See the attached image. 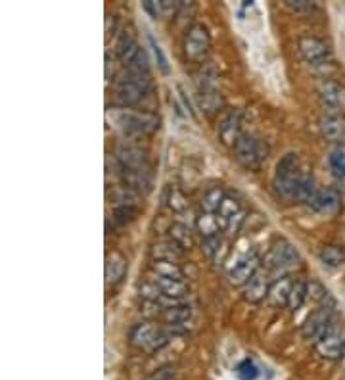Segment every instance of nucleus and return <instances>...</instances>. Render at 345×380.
I'll return each mask as SVG.
<instances>
[{
  "label": "nucleus",
  "instance_id": "nucleus-1",
  "mask_svg": "<svg viewBox=\"0 0 345 380\" xmlns=\"http://www.w3.org/2000/svg\"><path fill=\"white\" fill-rule=\"evenodd\" d=\"M148 88H150V77H140V75H134L131 71H127L125 75L115 81V100L119 106L123 107L136 106L146 97Z\"/></svg>",
  "mask_w": 345,
  "mask_h": 380
},
{
  "label": "nucleus",
  "instance_id": "nucleus-2",
  "mask_svg": "<svg viewBox=\"0 0 345 380\" xmlns=\"http://www.w3.org/2000/svg\"><path fill=\"white\" fill-rule=\"evenodd\" d=\"M115 119L125 133L131 135H152L159 129V117L152 112H133V110H119Z\"/></svg>",
  "mask_w": 345,
  "mask_h": 380
},
{
  "label": "nucleus",
  "instance_id": "nucleus-3",
  "mask_svg": "<svg viewBox=\"0 0 345 380\" xmlns=\"http://www.w3.org/2000/svg\"><path fill=\"white\" fill-rule=\"evenodd\" d=\"M182 49L186 60H190L194 64H203L211 50V35L207 27L201 23H194L184 35Z\"/></svg>",
  "mask_w": 345,
  "mask_h": 380
},
{
  "label": "nucleus",
  "instance_id": "nucleus-4",
  "mask_svg": "<svg viewBox=\"0 0 345 380\" xmlns=\"http://www.w3.org/2000/svg\"><path fill=\"white\" fill-rule=\"evenodd\" d=\"M167 342H169V336L153 322H140L131 331V344L136 350L146 351V353L162 350L163 346H167Z\"/></svg>",
  "mask_w": 345,
  "mask_h": 380
},
{
  "label": "nucleus",
  "instance_id": "nucleus-5",
  "mask_svg": "<svg viewBox=\"0 0 345 380\" xmlns=\"http://www.w3.org/2000/svg\"><path fill=\"white\" fill-rule=\"evenodd\" d=\"M234 156L244 167L257 169L267 160L268 147L263 140L251 137V135H242L236 142V147H234Z\"/></svg>",
  "mask_w": 345,
  "mask_h": 380
},
{
  "label": "nucleus",
  "instance_id": "nucleus-6",
  "mask_svg": "<svg viewBox=\"0 0 345 380\" xmlns=\"http://www.w3.org/2000/svg\"><path fill=\"white\" fill-rule=\"evenodd\" d=\"M265 262L274 271H290V269H294V267L299 265L301 257H299V252L292 244L284 240V238H280V240H277L270 246Z\"/></svg>",
  "mask_w": 345,
  "mask_h": 380
},
{
  "label": "nucleus",
  "instance_id": "nucleus-7",
  "mask_svg": "<svg viewBox=\"0 0 345 380\" xmlns=\"http://www.w3.org/2000/svg\"><path fill=\"white\" fill-rule=\"evenodd\" d=\"M316 94L322 107H326L332 116H342L345 114V85L337 81H322Z\"/></svg>",
  "mask_w": 345,
  "mask_h": 380
},
{
  "label": "nucleus",
  "instance_id": "nucleus-8",
  "mask_svg": "<svg viewBox=\"0 0 345 380\" xmlns=\"http://www.w3.org/2000/svg\"><path fill=\"white\" fill-rule=\"evenodd\" d=\"M316 353L320 357L330 361H337L344 357L345 353V332L335 329L334 325L322 334V338L315 344Z\"/></svg>",
  "mask_w": 345,
  "mask_h": 380
},
{
  "label": "nucleus",
  "instance_id": "nucleus-9",
  "mask_svg": "<svg viewBox=\"0 0 345 380\" xmlns=\"http://www.w3.org/2000/svg\"><path fill=\"white\" fill-rule=\"evenodd\" d=\"M242 112L240 110H229L220 116L217 123V137L225 147L234 148L242 137Z\"/></svg>",
  "mask_w": 345,
  "mask_h": 380
},
{
  "label": "nucleus",
  "instance_id": "nucleus-10",
  "mask_svg": "<svg viewBox=\"0 0 345 380\" xmlns=\"http://www.w3.org/2000/svg\"><path fill=\"white\" fill-rule=\"evenodd\" d=\"M332 327V312L328 307H320L313 312L301 325V336L309 342H318L328 329Z\"/></svg>",
  "mask_w": 345,
  "mask_h": 380
},
{
  "label": "nucleus",
  "instance_id": "nucleus-11",
  "mask_svg": "<svg viewBox=\"0 0 345 380\" xmlns=\"http://www.w3.org/2000/svg\"><path fill=\"white\" fill-rule=\"evenodd\" d=\"M259 265H261V259H259V255L255 252H249L246 255H242L229 271L230 284H234V286H246L259 273Z\"/></svg>",
  "mask_w": 345,
  "mask_h": 380
},
{
  "label": "nucleus",
  "instance_id": "nucleus-12",
  "mask_svg": "<svg viewBox=\"0 0 345 380\" xmlns=\"http://www.w3.org/2000/svg\"><path fill=\"white\" fill-rule=\"evenodd\" d=\"M297 49H299V54L301 58L305 60L307 64L311 66H322L330 60V49L326 45L324 40L318 39V37H301L297 40Z\"/></svg>",
  "mask_w": 345,
  "mask_h": 380
},
{
  "label": "nucleus",
  "instance_id": "nucleus-13",
  "mask_svg": "<svg viewBox=\"0 0 345 380\" xmlns=\"http://www.w3.org/2000/svg\"><path fill=\"white\" fill-rule=\"evenodd\" d=\"M117 160L121 162V169L125 171H148L146 154L134 144H121L117 152Z\"/></svg>",
  "mask_w": 345,
  "mask_h": 380
},
{
  "label": "nucleus",
  "instance_id": "nucleus-14",
  "mask_svg": "<svg viewBox=\"0 0 345 380\" xmlns=\"http://www.w3.org/2000/svg\"><path fill=\"white\" fill-rule=\"evenodd\" d=\"M270 288H272V284H270L268 275L259 271V273L255 275V277H253L246 286H244L242 298L249 303H261L265 298H267L268 294H270Z\"/></svg>",
  "mask_w": 345,
  "mask_h": 380
},
{
  "label": "nucleus",
  "instance_id": "nucleus-15",
  "mask_svg": "<svg viewBox=\"0 0 345 380\" xmlns=\"http://www.w3.org/2000/svg\"><path fill=\"white\" fill-rule=\"evenodd\" d=\"M309 207L320 215H332L340 207V194L334 188H324V190H316V194L311 198Z\"/></svg>",
  "mask_w": 345,
  "mask_h": 380
},
{
  "label": "nucleus",
  "instance_id": "nucleus-16",
  "mask_svg": "<svg viewBox=\"0 0 345 380\" xmlns=\"http://www.w3.org/2000/svg\"><path fill=\"white\" fill-rule=\"evenodd\" d=\"M318 131L328 142H342L345 138V119L342 116H332V114L322 116L318 121Z\"/></svg>",
  "mask_w": 345,
  "mask_h": 380
},
{
  "label": "nucleus",
  "instance_id": "nucleus-17",
  "mask_svg": "<svg viewBox=\"0 0 345 380\" xmlns=\"http://www.w3.org/2000/svg\"><path fill=\"white\" fill-rule=\"evenodd\" d=\"M152 283L159 290L162 298H167V300H172V302H179L188 292V286L184 284L182 279H165V277H157L155 275Z\"/></svg>",
  "mask_w": 345,
  "mask_h": 380
},
{
  "label": "nucleus",
  "instance_id": "nucleus-18",
  "mask_svg": "<svg viewBox=\"0 0 345 380\" xmlns=\"http://www.w3.org/2000/svg\"><path fill=\"white\" fill-rule=\"evenodd\" d=\"M140 45L138 40L134 39L133 33H127L125 31L123 35L117 40V47H115V52H117V58L121 60V64H125V68H129L133 64L136 56L140 54Z\"/></svg>",
  "mask_w": 345,
  "mask_h": 380
},
{
  "label": "nucleus",
  "instance_id": "nucleus-19",
  "mask_svg": "<svg viewBox=\"0 0 345 380\" xmlns=\"http://www.w3.org/2000/svg\"><path fill=\"white\" fill-rule=\"evenodd\" d=\"M125 271H127V259L119 252H112L105 255V267H104V277L105 284L114 286L121 279H123Z\"/></svg>",
  "mask_w": 345,
  "mask_h": 380
},
{
  "label": "nucleus",
  "instance_id": "nucleus-20",
  "mask_svg": "<svg viewBox=\"0 0 345 380\" xmlns=\"http://www.w3.org/2000/svg\"><path fill=\"white\" fill-rule=\"evenodd\" d=\"M198 102H200V107L207 116L219 114L222 106H225V98H222V94H220L217 88H213V90H200L198 92Z\"/></svg>",
  "mask_w": 345,
  "mask_h": 380
},
{
  "label": "nucleus",
  "instance_id": "nucleus-21",
  "mask_svg": "<svg viewBox=\"0 0 345 380\" xmlns=\"http://www.w3.org/2000/svg\"><path fill=\"white\" fill-rule=\"evenodd\" d=\"M192 317V309L190 305H182V303H175L171 307H167L163 312V321L171 327H182L186 322L190 321Z\"/></svg>",
  "mask_w": 345,
  "mask_h": 380
},
{
  "label": "nucleus",
  "instance_id": "nucleus-22",
  "mask_svg": "<svg viewBox=\"0 0 345 380\" xmlns=\"http://www.w3.org/2000/svg\"><path fill=\"white\" fill-rule=\"evenodd\" d=\"M182 252L184 250L177 242H172V240L171 242L155 244L152 248L153 262H177L182 255Z\"/></svg>",
  "mask_w": 345,
  "mask_h": 380
},
{
  "label": "nucleus",
  "instance_id": "nucleus-23",
  "mask_svg": "<svg viewBox=\"0 0 345 380\" xmlns=\"http://www.w3.org/2000/svg\"><path fill=\"white\" fill-rule=\"evenodd\" d=\"M301 175L299 171V157L294 152H290L286 156L282 157L277 164V173H274V179L280 181V179H292V177Z\"/></svg>",
  "mask_w": 345,
  "mask_h": 380
},
{
  "label": "nucleus",
  "instance_id": "nucleus-24",
  "mask_svg": "<svg viewBox=\"0 0 345 380\" xmlns=\"http://www.w3.org/2000/svg\"><path fill=\"white\" fill-rule=\"evenodd\" d=\"M225 198H227V194H225V190H222L220 186L209 188V190L203 194V198H201V210H203V214H219L220 205L225 202Z\"/></svg>",
  "mask_w": 345,
  "mask_h": 380
},
{
  "label": "nucleus",
  "instance_id": "nucleus-25",
  "mask_svg": "<svg viewBox=\"0 0 345 380\" xmlns=\"http://www.w3.org/2000/svg\"><path fill=\"white\" fill-rule=\"evenodd\" d=\"M220 219L215 214H201L198 217V233L201 238H211V236H219L220 234Z\"/></svg>",
  "mask_w": 345,
  "mask_h": 380
},
{
  "label": "nucleus",
  "instance_id": "nucleus-26",
  "mask_svg": "<svg viewBox=\"0 0 345 380\" xmlns=\"http://www.w3.org/2000/svg\"><path fill=\"white\" fill-rule=\"evenodd\" d=\"M318 259H320V264L324 265V267H330V269H335V267H340V265L345 262V252L340 248V246H324L320 253H318Z\"/></svg>",
  "mask_w": 345,
  "mask_h": 380
},
{
  "label": "nucleus",
  "instance_id": "nucleus-27",
  "mask_svg": "<svg viewBox=\"0 0 345 380\" xmlns=\"http://www.w3.org/2000/svg\"><path fill=\"white\" fill-rule=\"evenodd\" d=\"M328 167L330 173L337 179V181H345V150L342 147H335L330 150L328 154Z\"/></svg>",
  "mask_w": 345,
  "mask_h": 380
},
{
  "label": "nucleus",
  "instance_id": "nucleus-28",
  "mask_svg": "<svg viewBox=\"0 0 345 380\" xmlns=\"http://www.w3.org/2000/svg\"><path fill=\"white\" fill-rule=\"evenodd\" d=\"M307 296H309V286H307L303 281H296V283L292 284V290H290V296H288L286 307L290 312H297V309L305 303Z\"/></svg>",
  "mask_w": 345,
  "mask_h": 380
},
{
  "label": "nucleus",
  "instance_id": "nucleus-29",
  "mask_svg": "<svg viewBox=\"0 0 345 380\" xmlns=\"http://www.w3.org/2000/svg\"><path fill=\"white\" fill-rule=\"evenodd\" d=\"M152 271L165 279H182V271L177 262H153Z\"/></svg>",
  "mask_w": 345,
  "mask_h": 380
},
{
  "label": "nucleus",
  "instance_id": "nucleus-30",
  "mask_svg": "<svg viewBox=\"0 0 345 380\" xmlns=\"http://www.w3.org/2000/svg\"><path fill=\"white\" fill-rule=\"evenodd\" d=\"M165 202H167V205L171 207L172 212H177V214L184 212V210H186V205H188V202H186L184 194H182V192L179 190V188H177V186H169V188H167V194H165Z\"/></svg>",
  "mask_w": 345,
  "mask_h": 380
},
{
  "label": "nucleus",
  "instance_id": "nucleus-31",
  "mask_svg": "<svg viewBox=\"0 0 345 380\" xmlns=\"http://www.w3.org/2000/svg\"><path fill=\"white\" fill-rule=\"evenodd\" d=\"M292 284L288 279H280L278 283L272 284L270 288V296H272V302L274 303H288V296H290V290H292Z\"/></svg>",
  "mask_w": 345,
  "mask_h": 380
},
{
  "label": "nucleus",
  "instance_id": "nucleus-32",
  "mask_svg": "<svg viewBox=\"0 0 345 380\" xmlns=\"http://www.w3.org/2000/svg\"><path fill=\"white\" fill-rule=\"evenodd\" d=\"M171 240L172 242H177L179 246H181L182 250L184 248H190L192 246V236H190V231L184 227V225H181V223H175L171 227Z\"/></svg>",
  "mask_w": 345,
  "mask_h": 380
},
{
  "label": "nucleus",
  "instance_id": "nucleus-33",
  "mask_svg": "<svg viewBox=\"0 0 345 380\" xmlns=\"http://www.w3.org/2000/svg\"><path fill=\"white\" fill-rule=\"evenodd\" d=\"M236 375H238L240 380H255L259 377L257 365H255V363H253L251 359H244L238 365Z\"/></svg>",
  "mask_w": 345,
  "mask_h": 380
},
{
  "label": "nucleus",
  "instance_id": "nucleus-34",
  "mask_svg": "<svg viewBox=\"0 0 345 380\" xmlns=\"http://www.w3.org/2000/svg\"><path fill=\"white\" fill-rule=\"evenodd\" d=\"M134 215H136V205H115L114 217L117 223H129V221H133Z\"/></svg>",
  "mask_w": 345,
  "mask_h": 380
},
{
  "label": "nucleus",
  "instance_id": "nucleus-35",
  "mask_svg": "<svg viewBox=\"0 0 345 380\" xmlns=\"http://www.w3.org/2000/svg\"><path fill=\"white\" fill-rule=\"evenodd\" d=\"M148 40H150V47H152V52L153 56H155V62H157V68L162 69V73H169V62H167V56H165V52H163V49L155 42V40L152 39V37H148Z\"/></svg>",
  "mask_w": 345,
  "mask_h": 380
},
{
  "label": "nucleus",
  "instance_id": "nucleus-36",
  "mask_svg": "<svg viewBox=\"0 0 345 380\" xmlns=\"http://www.w3.org/2000/svg\"><path fill=\"white\" fill-rule=\"evenodd\" d=\"M220 244H222V238L219 236H211V238H203V242H201V252L205 253L207 257H213L215 253L219 252Z\"/></svg>",
  "mask_w": 345,
  "mask_h": 380
},
{
  "label": "nucleus",
  "instance_id": "nucleus-37",
  "mask_svg": "<svg viewBox=\"0 0 345 380\" xmlns=\"http://www.w3.org/2000/svg\"><path fill=\"white\" fill-rule=\"evenodd\" d=\"M286 8L296 12V14H311L316 6L313 2H307V0H286Z\"/></svg>",
  "mask_w": 345,
  "mask_h": 380
},
{
  "label": "nucleus",
  "instance_id": "nucleus-38",
  "mask_svg": "<svg viewBox=\"0 0 345 380\" xmlns=\"http://www.w3.org/2000/svg\"><path fill=\"white\" fill-rule=\"evenodd\" d=\"M177 379V369L175 367H162V369H157L155 372H152L150 377L146 380H175Z\"/></svg>",
  "mask_w": 345,
  "mask_h": 380
},
{
  "label": "nucleus",
  "instance_id": "nucleus-39",
  "mask_svg": "<svg viewBox=\"0 0 345 380\" xmlns=\"http://www.w3.org/2000/svg\"><path fill=\"white\" fill-rule=\"evenodd\" d=\"M142 8L146 12H148V14H150V16H152V18H159V16H162V2H153V0H146V2H142Z\"/></svg>",
  "mask_w": 345,
  "mask_h": 380
},
{
  "label": "nucleus",
  "instance_id": "nucleus-40",
  "mask_svg": "<svg viewBox=\"0 0 345 380\" xmlns=\"http://www.w3.org/2000/svg\"><path fill=\"white\" fill-rule=\"evenodd\" d=\"M112 75H114V60L110 62V52H105V79L110 81Z\"/></svg>",
  "mask_w": 345,
  "mask_h": 380
}]
</instances>
